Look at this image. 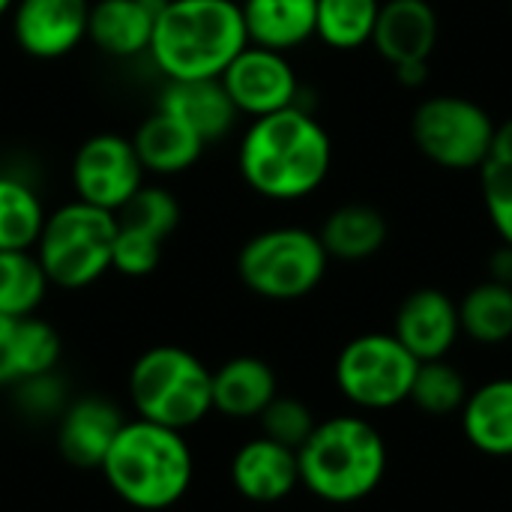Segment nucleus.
<instances>
[{
    "mask_svg": "<svg viewBox=\"0 0 512 512\" xmlns=\"http://www.w3.org/2000/svg\"><path fill=\"white\" fill-rule=\"evenodd\" d=\"M417 360L393 333H363L336 357L339 393L363 411H390L408 402Z\"/></svg>",
    "mask_w": 512,
    "mask_h": 512,
    "instance_id": "obj_9",
    "label": "nucleus"
},
{
    "mask_svg": "<svg viewBox=\"0 0 512 512\" xmlns=\"http://www.w3.org/2000/svg\"><path fill=\"white\" fill-rule=\"evenodd\" d=\"M393 336L408 348L417 363L444 360L462 336L456 300L441 288L411 291L396 309Z\"/></svg>",
    "mask_w": 512,
    "mask_h": 512,
    "instance_id": "obj_14",
    "label": "nucleus"
},
{
    "mask_svg": "<svg viewBox=\"0 0 512 512\" xmlns=\"http://www.w3.org/2000/svg\"><path fill=\"white\" fill-rule=\"evenodd\" d=\"M15 327H18V318L0 315V387H12L18 381V372H15Z\"/></svg>",
    "mask_w": 512,
    "mask_h": 512,
    "instance_id": "obj_35",
    "label": "nucleus"
},
{
    "mask_svg": "<svg viewBox=\"0 0 512 512\" xmlns=\"http://www.w3.org/2000/svg\"><path fill=\"white\" fill-rule=\"evenodd\" d=\"M144 174L132 138L117 132H96L81 141L69 168L75 198L108 213H120L132 201L144 186Z\"/></svg>",
    "mask_w": 512,
    "mask_h": 512,
    "instance_id": "obj_10",
    "label": "nucleus"
},
{
    "mask_svg": "<svg viewBox=\"0 0 512 512\" xmlns=\"http://www.w3.org/2000/svg\"><path fill=\"white\" fill-rule=\"evenodd\" d=\"M126 420L129 417L108 396H75L57 417V453L78 471H99Z\"/></svg>",
    "mask_w": 512,
    "mask_h": 512,
    "instance_id": "obj_13",
    "label": "nucleus"
},
{
    "mask_svg": "<svg viewBox=\"0 0 512 512\" xmlns=\"http://www.w3.org/2000/svg\"><path fill=\"white\" fill-rule=\"evenodd\" d=\"M393 72L402 87H423L429 81V63H402L393 66Z\"/></svg>",
    "mask_w": 512,
    "mask_h": 512,
    "instance_id": "obj_37",
    "label": "nucleus"
},
{
    "mask_svg": "<svg viewBox=\"0 0 512 512\" xmlns=\"http://www.w3.org/2000/svg\"><path fill=\"white\" fill-rule=\"evenodd\" d=\"M162 240L135 231L129 225L117 222V237H114V258H111V270H117L120 276L129 279H144L150 276L159 261H162Z\"/></svg>",
    "mask_w": 512,
    "mask_h": 512,
    "instance_id": "obj_33",
    "label": "nucleus"
},
{
    "mask_svg": "<svg viewBox=\"0 0 512 512\" xmlns=\"http://www.w3.org/2000/svg\"><path fill=\"white\" fill-rule=\"evenodd\" d=\"M300 486L324 504L366 501L387 474L384 435L357 414L321 420L297 450Z\"/></svg>",
    "mask_w": 512,
    "mask_h": 512,
    "instance_id": "obj_4",
    "label": "nucleus"
},
{
    "mask_svg": "<svg viewBox=\"0 0 512 512\" xmlns=\"http://www.w3.org/2000/svg\"><path fill=\"white\" fill-rule=\"evenodd\" d=\"M135 417L189 432L213 414V369L180 345H153L135 357L126 381Z\"/></svg>",
    "mask_w": 512,
    "mask_h": 512,
    "instance_id": "obj_5",
    "label": "nucleus"
},
{
    "mask_svg": "<svg viewBox=\"0 0 512 512\" xmlns=\"http://www.w3.org/2000/svg\"><path fill=\"white\" fill-rule=\"evenodd\" d=\"M477 174L489 222L501 243L512 246V117L498 123L495 144Z\"/></svg>",
    "mask_w": 512,
    "mask_h": 512,
    "instance_id": "obj_26",
    "label": "nucleus"
},
{
    "mask_svg": "<svg viewBox=\"0 0 512 512\" xmlns=\"http://www.w3.org/2000/svg\"><path fill=\"white\" fill-rule=\"evenodd\" d=\"M222 87L234 108L246 117H267L300 105V78L282 51L246 45L222 72Z\"/></svg>",
    "mask_w": 512,
    "mask_h": 512,
    "instance_id": "obj_11",
    "label": "nucleus"
},
{
    "mask_svg": "<svg viewBox=\"0 0 512 512\" xmlns=\"http://www.w3.org/2000/svg\"><path fill=\"white\" fill-rule=\"evenodd\" d=\"M156 108L174 114L204 144L222 141L234 129V123L240 117V111L228 99V93H225V87H222L219 78L168 81L165 90L159 93V105Z\"/></svg>",
    "mask_w": 512,
    "mask_h": 512,
    "instance_id": "obj_18",
    "label": "nucleus"
},
{
    "mask_svg": "<svg viewBox=\"0 0 512 512\" xmlns=\"http://www.w3.org/2000/svg\"><path fill=\"white\" fill-rule=\"evenodd\" d=\"M237 168L255 195L279 204L303 201L330 177L333 141L309 108L291 105L246 126Z\"/></svg>",
    "mask_w": 512,
    "mask_h": 512,
    "instance_id": "obj_1",
    "label": "nucleus"
},
{
    "mask_svg": "<svg viewBox=\"0 0 512 512\" xmlns=\"http://www.w3.org/2000/svg\"><path fill=\"white\" fill-rule=\"evenodd\" d=\"M378 12L381 0H318L315 36L336 51L363 48L372 42Z\"/></svg>",
    "mask_w": 512,
    "mask_h": 512,
    "instance_id": "obj_28",
    "label": "nucleus"
},
{
    "mask_svg": "<svg viewBox=\"0 0 512 512\" xmlns=\"http://www.w3.org/2000/svg\"><path fill=\"white\" fill-rule=\"evenodd\" d=\"M51 282L33 249L0 252V315L27 318L36 315Z\"/></svg>",
    "mask_w": 512,
    "mask_h": 512,
    "instance_id": "obj_27",
    "label": "nucleus"
},
{
    "mask_svg": "<svg viewBox=\"0 0 512 512\" xmlns=\"http://www.w3.org/2000/svg\"><path fill=\"white\" fill-rule=\"evenodd\" d=\"M135 153L144 165L147 174H159V177H174L189 171L201 153H204V141L186 126L180 123L174 114L156 108L132 135Z\"/></svg>",
    "mask_w": 512,
    "mask_h": 512,
    "instance_id": "obj_20",
    "label": "nucleus"
},
{
    "mask_svg": "<svg viewBox=\"0 0 512 512\" xmlns=\"http://www.w3.org/2000/svg\"><path fill=\"white\" fill-rule=\"evenodd\" d=\"M438 36L441 24L429 0H381L372 45L390 66L429 63Z\"/></svg>",
    "mask_w": 512,
    "mask_h": 512,
    "instance_id": "obj_16",
    "label": "nucleus"
},
{
    "mask_svg": "<svg viewBox=\"0 0 512 512\" xmlns=\"http://www.w3.org/2000/svg\"><path fill=\"white\" fill-rule=\"evenodd\" d=\"M489 279L512 285V246H507V243H501L492 252V258H489Z\"/></svg>",
    "mask_w": 512,
    "mask_h": 512,
    "instance_id": "obj_36",
    "label": "nucleus"
},
{
    "mask_svg": "<svg viewBox=\"0 0 512 512\" xmlns=\"http://www.w3.org/2000/svg\"><path fill=\"white\" fill-rule=\"evenodd\" d=\"M246 45L240 0H168L147 54L165 81H198L222 78Z\"/></svg>",
    "mask_w": 512,
    "mask_h": 512,
    "instance_id": "obj_3",
    "label": "nucleus"
},
{
    "mask_svg": "<svg viewBox=\"0 0 512 512\" xmlns=\"http://www.w3.org/2000/svg\"><path fill=\"white\" fill-rule=\"evenodd\" d=\"M330 255L309 228L282 225L258 231L237 252V276L261 300L291 303L309 297L327 276Z\"/></svg>",
    "mask_w": 512,
    "mask_h": 512,
    "instance_id": "obj_7",
    "label": "nucleus"
},
{
    "mask_svg": "<svg viewBox=\"0 0 512 512\" xmlns=\"http://www.w3.org/2000/svg\"><path fill=\"white\" fill-rule=\"evenodd\" d=\"M168 0H96L90 3L87 39L108 57L147 54L153 27Z\"/></svg>",
    "mask_w": 512,
    "mask_h": 512,
    "instance_id": "obj_17",
    "label": "nucleus"
},
{
    "mask_svg": "<svg viewBox=\"0 0 512 512\" xmlns=\"http://www.w3.org/2000/svg\"><path fill=\"white\" fill-rule=\"evenodd\" d=\"M12 393H15V408L21 414H27L30 420H54L57 423L63 408L69 405L66 384L57 378V369L12 384Z\"/></svg>",
    "mask_w": 512,
    "mask_h": 512,
    "instance_id": "obj_34",
    "label": "nucleus"
},
{
    "mask_svg": "<svg viewBox=\"0 0 512 512\" xmlns=\"http://www.w3.org/2000/svg\"><path fill=\"white\" fill-rule=\"evenodd\" d=\"M468 393L471 390H468L465 375L444 357V360H426L417 366L408 402L414 408H420L423 414L450 417V414L462 411Z\"/></svg>",
    "mask_w": 512,
    "mask_h": 512,
    "instance_id": "obj_29",
    "label": "nucleus"
},
{
    "mask_svg": "<svg viewBox=\"0 0 512 512\" xmlns=\"http://www.w3.org/2000/svg\"><path fill=\"white\" fill-rule=\"evenodd\" d=\"M12 6H15V0H0V18H3Z\"/></svg>",
    "mask_w": 512,
    "mask_h": 512,
    "instance_id": "obj_38",
    "label": "nucleus"
},
{
    "mask_svg": "<svg viewBox=\"0 0 512 512\" xmlns=\"http://www.w3.org/2000/svg\"><path fill=\"white\" fill-rule=\"evenodd\" d=\"M120 225H129L135 231H144L156 240H168L180 225V201L165 186H141L132 201L117 213Z\"/></svg>",
    "mask_w": 512,
    "mask_h": 512,
    "instance_id": "obj_31",
    "label": "nucleus"
},
{
    "mask_svg": "<svg viewBox=\"0 0 512 512\" xmlns=\"http://www.w3.org/2000/svg\"><path fill=\"white\" fill-rule=\"evenodd\" d=\"M276 396V372L261 357L243 354L213 369V411L228 420H258Z\"/></svg>",
    "mask_w": 512,
    "mask_h": 512,
    "instance_id": "obj_19",
    "label": "nucleus"
},
{
    "mask_svg": "<svg viewBox=\"0 0 512 512\" xmlns=\"http://www.w3.org/2000/svg\"><path fill=\"white\" fill-rule=\"evenodd\" d=\"M99 474L126 507L141 512L171 510L195 480V453L186 432L132 417L117 432Z\"/></svg>",
    "mask_w": 512,
    "mask_h": 512,
    "instance_id": "obj_2",
    "label": "nucleus"
},
{
    "mask_svg": "<svg viewBox=\"0 0 512 512\" xmlns=\"http://www.w3.org/2000/svg\"><path fill=\"white\" fill-rule=\"evenodd\" d=\"M114 237L117 213L75 198L45 216L33 252L51 288L84 291L111 270Z\"/></svg>",
    "mask_w": 512,
    "mask_h": 512,
    "instance_id": "obj_6",
    "label": "nucleus"
},
{
    "mask_svg": "<svg viewBox=\"0 0 512 512\" xmlns=\"http://www.w3.org/2000/svg\"><path fill=\"white\" fill-rule=\"evenodd\" d=\"M60 354H63V342H60V333L54 330V324H48L39 315L18 318V327H15V372H18V381L54 372L57 363H60Z\"/></svg>",
    "mask_w": 512,
    "mask_h": 512,
    "instance_id": "obj_30",
    "label": "nucleus"
},
{
    "mask_svg": "<svg viewBox=\"0 0 512 512\" xmlns=\"http://www.w3.org/2000/svg\"><path fill=\"white\" fill-rule=\"evenodd\" d=\"M498 135L492 114L456 93L423 99L411 114L414 147L444 171H480Z\"/></svg>",
    "mask_w": 512,
    "mask_h": 512,
    "instance_id": "obj_8",
    "label": "nucleus"
},
{
    "mask_svg": "<svg viewBox=\"0 0 512 512\" xmlns=\"http://www.w3.org/2000/svg\"><path fill=\"white\" fill-rule=\"evenodd\" d=\"M231 486L252 504H279L300 486L297 450L282 447L264 435L237 447L228 465Z\"/></svg>",
    "mask_w": 512,
    "mask_h": 512,
    "instance_id": "obj_15",
    "label": "nucleus"
},
{
    "mask_svg": "<svg viewBox=\"0 0 512 512\" xmlns=\"http://www.w3.org/2000/svg\"><path fill=\"white\" fill-rule=\"evenodd\" d=\"M258 426H261V435L282 444V447H291V450H300L309 435L315 432L318 420L312 414V408L297 399V396H276L258 417Z\"/></svg>",
    "mask_w": 512,
    "mask_h": 512,
    "instance_id": "obj_32",
    "label": "nucleus"
},
{
    "mask_svg": "<svg viewBox=\"0 0 512 512\" xmlns=\"http://www.w3.org/2000/svg\"><path fill=\"white\" fill-rule=\"evenodd\" d=\"M459 414L474 450L492 459H512V378H495L471 390Z\"/></svg>",
    "mask_w": 512,
    "mask_h": 512,
    "instance_id": "obj_22",
    "label": "nucleus"
},
{
    "mask_svg": "<svg viewBox=\"0 0 512 512\" xmlns=\"http://www.w3.org/2000/svg\"><path fill=\"white\" fill-rule=\"evenodd\" d=\"M456 306L462 333L477 345H504L512 339V285L483 279Z\"/></svg>",
    "mask_w": 512,
    "mask_h": 512,
    "instance_id": "obj_24",
    "label": "nucleus"
},
{
    "mask_svg": "<svg viewBox=\"0 0 512 512\" xmlns=\"http://www.w3.org/2000/svg\"><path fill=\"white\" fill-rule=\"evenodd\" d=\"M90 0H15V45L36 60H57L87 39Z\"/></svg>",
    "mask_w": 512,
    "mask_h": 512,
    "instance_id": "obj_12",
    "label": "nucleus"
},
{
    "mask_svg": "<svg viewBox=\"0 0 512 512\" xmlns=\"http://www.w3.org/2000/svg\"><path fill=\"white\" fill-rule=\"evenodd\" d=\"M318 0H240L249 45L294 51L315 36Z\"/></svg>",
    "mask_w": 512,
    "mask_h": 512,
    "instance_id": "obj_21",
    "label": "nucleus"
},
{
    "mask_svg": "<svg viewBox=\"0 0 512 512\" xmlns=\"http://www.w3.org/2000/svg\"><path fill=\"white\" fill-rule=\"evenodd\" d=\"M387 234H390V225H387L384 213L378 207L360 204V201L330 210V216L324 219V225L318 231L327 255L336 261H348V264L375 258L384 249Z\"/></svg>",
    "mask_w": 512,
    "mask_h": 512,
    "instance_id": "obj_23",
    "label": "nucleus"
},
{
    "mask_svg": "<svg viewBox=\"0 0 512 512\" xmlns=\"http://www.w3.org/2000/svg\"><path fill=\"white\" fill-rule=\"evenodd\" d=\"M45 204L39 192L18 174H0V252L33 249L42 225Z\"/></svg>",
    "mask_w": 512,
    "mask_h": 512,
    "instance_id": "obj_25",
    "label": "nucleus"
}]
</instances>
